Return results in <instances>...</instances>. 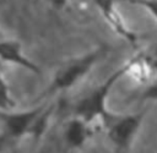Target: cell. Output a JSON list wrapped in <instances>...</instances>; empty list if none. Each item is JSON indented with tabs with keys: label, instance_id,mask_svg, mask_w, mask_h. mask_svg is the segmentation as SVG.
<instances>
[{
	"label": "cell",
	"instance_id": "6da1fadb",
	"mask_svg": "<svg viewBox=\"0 0 157 153\" xmlns=\"http://www.w3.org/2000/svg\"><path fill=\"white\" fill-rule=\"evenodd\" d=\"M129 73L128 65L124 64L121 67L115 70L102 84L96 87L91 93L80 99L75 105V115L87 124L99 119L102 121H109L113 115L107 109V99L114 84L125 75Z\"/></svg>",
	"mask_w": 157,
	"mask_h": 153
},
{
	"label": "cell",
	"instance_id": "7a4b0ae2",
	"mask_svg": "<svg viewBox=\"0 0 157 153\" xmlns=\"http://www.w3.org/2000/svg\"><path fill=\"white\" fill-rule=\"evenodd\" d=\"M108 50L109 48L105 44H102L83 53L80 56H74L72 59L63 64L55 72V76L49 87V92L52 93L65 91L75 86L93 69V66L107 54Z\"/></svg>",
	"mask_w": 157,
	"mask_h": 153
},
{
	"label": "cell",
	"instance_id": "3957f363",
	"mask_svg": "<svg viewBox=\"0 0 157 153\" xmlns=\"http://www.w3.org/2000/svg\"><path fill=\"white\" fill-rule=\"evenodd\" d=\"M144 119V113H135L121 116L109 125L108 138L118 153H126L139 131Z\"/></svg>",
	"mask_w": 157,
	"mask_h": 153
},
{
	"label": "cell",
	"instance_id": "277c9868",
	"mask_svg": "<svg viewBox=\"0 0 157 153\" xmlns=\"http://www.w3.org/2000/svg\"><path fill=\"white\" fill-rule=\"evenodd\" d=\"M129 73L139 82H146L152 76H157V42L141 49L129 61L125 62Z\"/></svg>",
	"mask_w": 157,
	"mask_h": 153
},
{
	"label": "cell",
	"instance_id": "5b68a950",
	"mask_svg": "<svg viewBox=\"0 0 157 153\" xmlns=\"http://www.w3.org/2000/svg\"><path fill=\"white\" fill-rule=\"evenodd\" d=\"M97 9L101 11L103 18L110 26V28L120 35L124 40L131 43L132 45L139 40V35L126 24L121 13L118 10V0H92Z\"/></svg>",
	"mask_w": 157,
	"mask_h": 153
},
{
	"label": "cell",
	"instance_id": "8992f818",
	"mask_svg": "<svg viewBox=\"0 0 157 153\" xmlns=\"http://www.w3.org/2000/svg\"><path fill=\"white\" fill-rule=\"evenodd\" d=\"M0 59L4 61L18 65L21 67H25L31 72H34V73L40 72L39 67L23 55L21 50V44L18 42H13V40L0 42Z\"/></svg>",
	"mask_w": 157,
	"mask_h": 153
},
{
	"label": "cell",
	"instance_id": "52a82bcc",
	"mask_svg": "<svg viewBox=\"0 0 157 153\" xmlns=\"http://www.w3.org/2000/svg\"><path fill=\"white\" fill-rule=\"evenodd\" d=\"M43 106L36 108L33 110L23 111V113H16V114H10L5 118L6 126L11 135L13 136H21L25 132L32 130L34 121L39 116V114L43 111Z\"/></svg>",
	"mask_w": 157,
	"mask_h": 153
},
{
	"label": "cell",
	"instance_id": "ba28073f",
	"mask_svg": "<svg viewBox=\"0 0 157 153\" xmlns=\"http://www.w3.org/2000/svg\"><path fill=\"white\" fill-rule=\"evenodd\" d=\"M90 137L88 124L82 119L75 116L65 129V141L72 148H80Z\"/></svg>",
	"mask_w": 157,
	"mask_h": 153
},
{
	"label": "cell",
	"instance_id": "9c48e42d",
	"mask_svg": "<svg viewBox=\"0 0 157 153\" xmlns=\"http://www.w3.org/2000/svg\"><path fill=\"white\" fill-rule=\"evenodd\" d=\"M124 1H128L146 9L151 13V16L157 21V0H124Z\"/></svg>",
	"mask_w": 157,
	"mask_h": 153
},
{
	"label": "cell",
	"instance_id": "30bf717a",
	"mask_svg": "<svg viewBox=\"0 0 157 153\" xmlns=\"http://www.w3.org/2000/svg\"><path fill=\"white\" fill-rule=\"evenodd\" d=\"M141 98L144 100H157V76L155 80L144 89Z\"/></svg>",
	"mask_w": 157,
	"mask_h": 153
},
{
	"label": "cell",
	"instance_id": "8fae6325",
	"mask_svg": "<svg viewBox=\"0 0 157 153\" xmlns=\"http://www.w3.org/2000/svg\"><path fill=\"white\" fill-rule=\"evenodd\" d=\"M10 102V97H9V89L6 86V82L4 81V78L0 75V103H9Z\"/></svg>",
	"mask_w": 157,
	"mask_h": 153
},
{
	"label": "cell",
	"instance_id": "7c38bea8",
	"mask_svg": "<svg viewBox=\"0 0 157 153\" xmlns=\"http://www.w3.org/2000/svg\"><path fill=\"white\" fill-rule=\"evenodd\" d=\"M69 0H52V5L54 6V9L56 10H61L66 4H67Z\"/></svg>",
	"mask_w": 157,
	"mask_h": 153
}]
</instances>
